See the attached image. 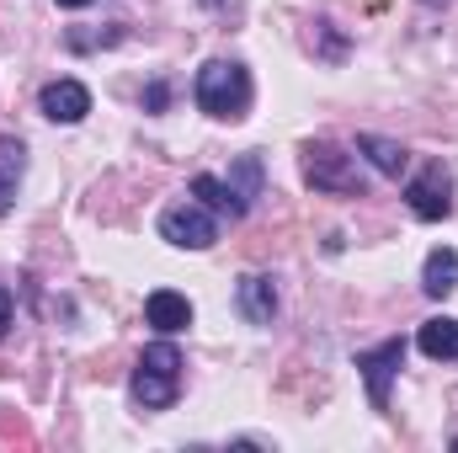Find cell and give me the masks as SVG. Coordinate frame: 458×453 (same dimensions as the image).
Instances as JSON below:
<instances>
[{
  "instance_id": "cell-1",
  "label": "cell",
  "mask_w": 458,
  "mask_h": 453,
  "mask_svg": "<svg viewBox=\"0 0 458 453\" xmlns=\"http://www.w3.org/2000/svg\"><path fill=\"white\" fill-rule=\"evenodd\" d=\"M198 107L208 117H245V102H250V75H245V64L240 59H208L203 70H198Z\"/></svg>"
},
{
  "instance_id": "cell-2",
  "label": "cell",
  "mask_w": 458,
  "mask_h": 453,
  "mask_svg": "<svg viewBox=\"0 0 458 453\" xmlns=\"http://www.w3.org/2000/svg\"><path fill=\"white\" fill-rule=\"evenodd\" d=\"M176 384H182V352L171 341H155L144 346L139 368H133V400L144 411H165L176 400Z\"/></svg>"
},
{
  "instance_id": "cell-3",
  "label": "cell",
  "mask_w": 458,
  "mask_h": 453,
  "mask_svg": "<svg viewBox=\"0 0 458 453\" xmlns=\"http://www.w3.org/2000/svg\"><path fill=\"white\" fill-rule=\"evenodd\" d=\"M304 182H310L315 192H357V198H362L357 155H346L336 144H310V150H304Z\"/></svg>"
},
{
  "instance_id": "cell-4",
  "label": "cell",
  "mask_w": 458,
  "mask_h": 453,
  "mask_svg": "<svg viewBox=\"0 0 458 453\" xmlns=\"http://www.w3.org/2000/svg\"><path fill=\"white\" fill-rule=\"evenodd\" d=\"M160 235H165L171 245H182V251H208V245L219 240V219H214L203 203H176V209L160 214Z\"/></svg>"
},
{
  "instance_id": "cell-5",
  "label": "cell",
  "mask_w": 458,
  "mask_h": 453,
  "mask_svg": "<svg viewBox=\"0 0 458 453\" xmlns=\"http://www.w3.org/2000/svg\"><path fill=\"white\" fill-rule=\"evenodd\" d=\"M400 363H405V341L400 337H389V341H378V346H368V352H357V368H362V379H368L373 411L389 406V379L400 373Z\"/></svg>"
},
{
  "instance_id": "cell-6",
  "label": "cell",
  "mask_w": 458,
  "mask_h": 453,
  "mask_svg": "<svg viewBox=\"0 0 458 453\" xmlns=\"http://www.w3.org/2000/svg\"><path fill=\"white\" fill-rule=\"evenodd\" d=\"M405 198H411V214H416V219H448V214H454V176L432 160V166L405 187Z\"/></svg>"
},
{
  "instance_id": "cell-7",
  "label": "cell",
  "mask_w": 458,
  "mask_h": 453,
  "mask_svg": "<svg viewBox=\"0 0 458 453\" xmlns=\"http://www.w3.org/2000/svg\"><path fill=\"white\" fill-rule=\"evenodd\" d=\"M38 113L48 117V123H81V117L91 113V91L81 81H48L38 91Z\"/></svg>"
},
{
  "instance_id": "cell-8",
  "label": "cell",
  "mask_w": 458,
  "mask_h": 453,
  "mask_svg": "<svg viewBox=\"0 0 458 453\" xmlns=\"http://www.w3.org/2000/svg\"><path fill=\"white\" fill-rule=\"evenodd\" d=\"M234 304H240V315H245L250 326H272V315H277V288H272V278H267V272H245L240 288H234Z\"/></svg>"
},
{
  "instance_id": "cell-9",
  "label": "cell",
  "mask_w": 458,
  "mask_h": 453,
  "mask_svg": "<svg viewBox=\"0 0 458 453\" xmlns=\"http://www.w3.org/2000/svg\"><path fill=\"white\" fill-rule=\"evenodd\" d=\"M144 321H149L160 337H176V331L192 326V304H187V294H176V288H155V294L144 299Z\"/></svg>"
},
{
  "instance_id": "cell-10",
  "label": "cell",
  "mask_w": 458,
  "mask_h": 453,
  "mask_svg": "<svg viewBox=\"0 0 458 453\" xmlns=\"http://www.w3.org/2000/svg\"><path fill=\"white\" fill-rule=\"evenodd\" d=\"M21 176H27V144L5 133V139H0V214H11V209H16Z\"/></svg>"
},
{
  "instance_id": "cell-11",
  "label": "cell",
  "mask_w": 458,
  "mask_h": 453,
  "mask_svg": "<svg viewBox=\"0 0 458 453\" xmlns=\"http://www.w3.org/2000/svg\"><path fill=\"white\" fill-rule=\"evenodd\" d=\"M416 346L437 363H458V321L454 315H432L421 331H416Z\"/></svg>"
},
{
  "instance_id": "cell-12",
  "label": "cell",
  "mask_w": 458,
  "mask_h": 453,
  "mask_svg": "<svg viewBox=\"0 0 458 453\" xmlns=\"http://www.w3.org/2000/svg\"><path fill=\"white\" fill-rule=\"evenodd\" d=\"M357 155H368L384 176H405V166H411V150L384 139V133H357Z\"/></svg>"
},
{
  "instance_id": "cell-13",
  "label": "cell",
  "mask_w": 458,
  "mask_h": 453,
  "mask_svg": "<svg viewBox=\"0 0 458 453\" xmlns=\"http://www.w3.org/2000/svg\"><path fill=\"white\" fill-rule=\"evenodd\" d=\"M421 288H427L432 299H448V294H454L458 288V251H432V256H427Z\"/></svg>"
},
{
  "instance_id": "cell-14",
  "label": "cell",
  "mask_w": 458,
  "mask_h": 453,
  "mask_svg": "<svg viewBox=\"0 0 458 453\" xmlns=\"http://www.w3.org/2000/svg\"><path fill=\"white\" fill-rule=\"evenodd\" d=\"M192 192H198L208 209L229 214V219H240V214H245V203L234 198V187H229V182H219V176H208V171H203V176H192Z\"/></svg>"
},
{
  "instance_id": "cell-15",
  "label": "cell",
  "mask_w": 458,
  "mask_h": 453,
  "mask_svg": "<svg viewBox=\"0 0 458 453\" xmlns=\"http://www.w3.org/2000/svg\"><path fill=\"white\" fill-rule=\"evenodd\" d=\"M229 187H234V198L250 209V203L261 198V155H240V166L229 171Z\"/></svg>"
},
{
  "instance_id": "cell-16",
  "label": "cell",
  "mask_w": 458,
  "mask_h": 453,
  "mask_svg": "<svg viewBox=\"0 0 458 453\" xmlns=\"http://www.w3.org/2000/svg\"><path fill=\"white\" fill-rule=\"evenodd\" d=\"M144 107H155V113H160V107H165V86H160V81H155V86H149V91H144Z\"/></svg>"
},
{
  "instance_id": "cell-17",
  "label": "cell",
  "mask_w": 458,
  "mask_h": 453,
  "mask_svg": "<svg viewBox=\"0 0 458 453\" xmlns=\"http://www.w3.org/2000/svg\"><path fill=\"white\" fill-rule=\"evenodd\" d=\"M11 310H16V304H11V294H5V288H0V337H5V331H11Z\"/></svg>"
},
{
  "instance_id": "cell-18",
  "label": "cell",
  "mask_w": 458,
  "mask_h": 453,
  "mask_svg": "<svg viewBox=\"0 0 458 453\" xmlns=\"http://www.w3.org/2000/svg\"><path fill=\"white\" fill-rule=\"evenodd\" d=\"M59 5H70V11H81V5H91V0H59Z\"/></svg>"
}]
</instances>
